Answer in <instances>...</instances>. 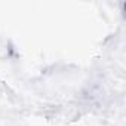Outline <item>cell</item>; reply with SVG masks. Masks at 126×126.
<instances>
[{"label": "cell", "instance_id": "cell-1", "mask_svg": "<svg viewBox=\"0 0 126 126\" xmlns=\"http://www.w3.org/2000/svg\"><path fill=\"white\" fill-rule=\"evenodd\" d=\"M9 55V45H8V40L0 37V59L5 58Z\"/></svg>", "mask_w": 126, "mask_h": 126}]
</instances>
